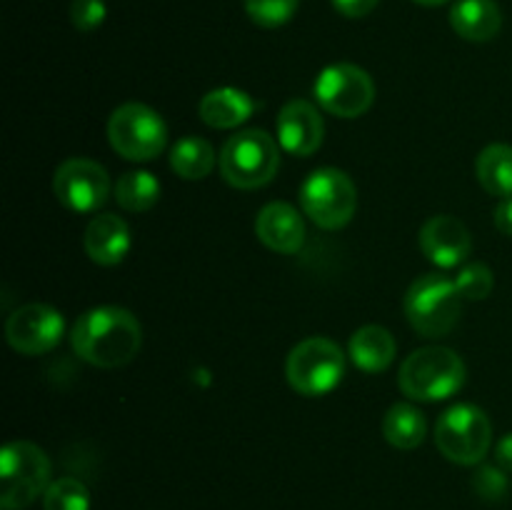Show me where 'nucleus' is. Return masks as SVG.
I'll use <instances>...</instances> for the list:
<instances>
[{
    "label": "nucleus",
    "instance_id": "nucleus-32",
    "mask_svg": "<svg viewBox=\"0 0 512 510\" xmlns=\"http://www.w3.org/2000/svg\"><path fill=\"white\" fill-rule=\"evenodd\" d=\"M413 3L428 5V8H435V5H443V3H448V0H413Z\"/></svg>",
    "mask_w": 512,
    "mask_h": 510
},
{
    "label": "nucleus",
    "instance_id": "nucleus-16",
    "mask_svg": "<svg viewBox=\"0 0 512 510\" xmlns=\"http://www.w3.org/2000/svg\"><path fill=\"white\" fill-rule=\"evenodd\" d=\"M85 253L98 265H118L130 250V228L120 215H95L85 228Z\"/></svg>",
    "mask_w": 512,
    "mask_h": 510
},
{
    "label": "nucleus",
    "instance_id": "nucleus-9",
    "mask_svg": "<svg viewBox=\"0 0 512 510\" xmlns=\"http://www.w3.org/2000/svg\"><path fill=\"white\" fill-rule=\"evenodd\" d=\"M108 140L115 153L128 160H153L168 143V128L153 108L143 103H125L108 120Z\"/></svg>",
    "mask_w": 512,
    "mask_h": 510
},
{
    "label": "nucleus",
    "instance_id": "nucleus-28",
    "mask_svg": "<svg viewBox=\"0 0 512 510\" xmlns=\"http://www.w3.org/2000/svg\"><path fill=\"white\" fill-rule=\"evenodd\" d=\"M105 13L108 10H105L103 0H73V5H70V20L83 33L100 28L105 20Z\"/></svg>",
    "mask_w": 512,
    "mask_h": 510
},
{
    "label": "nucleus",
    "instance_id": "nucleus-13",
    "mask_svg": "<svg viewBox=\"0 0 512 510\" xmlns=\"http://www.w3.org/2000/svg\"><path fill=\"white\" fill-rule=\"evenodd\" d=\"M420 248L430 263L440 268H458L468 260L473 240L465 223L453 215H433L420 230Z\"/></svg>",
    "mask_w": 512,
    "mask_h": 510
},
{
    "label": "nucleus",
    "instance_id": "nucleus-8",
    "mask_svg": "<svg viewBox=\"0 0 512 510\" xmlns=\"http://www.w3.org/2000/svg\"><path fill=\"white\" fill-rule=\"evenodd\" d=\"M343 350L328 338H308L295 345L285 363V375L295 393L318 398L330 393L343 380Z\"/></svg>",
    "mask_w": 512,
    "mask_h": 510
},
{
    "label": "nucleus",
    "instance_id": "nucleus-5",
    "mask_svg": "<svg viewBox=\"0 0 512 510\" xmlns=\"http://www.w3.org/2000/svg\"><path fill=\"white\" fill-rule=\"evenodd\" d=\"M280 168L278 143L265 130L230 135L220 153V173L233 188L255 190L268 185Z\"/></svg>",
    "mask_w": 512,
    "mask_h": 510
},
{
    "label": "nucleus",
    "instance_id": "nucleus-25",
    "mask_svg": "<svg viewBox=\"0 0 512 510\" xmlns=\"http://www.w3.org/2000/svg\"><path fill=\"white\" fill-rule=\"evenodd\" d=\"M245 13L260 28H280L298 10L300 0H243Z\"/></svg>",
    "mask_w": 512,
    "mask_h": 510
},
{
    "label": "nucleus",
    "instance_id": "nucleus-6",
    "mask_svg": "<svg viewBox=\"0 0 512 510\" xmlns=\"http://www.w3.org/2000/svg\"><path fill=\"white\" fill-rule=\"evenodd\" d=\"M300 205L318 228L338 230L353 220L358 208V190L343 170L320 168L310 173L300 188Z\"/></svg>",
    "mask_w": 512,
    "mask_h": 510
},
{
    "label": "nucleus",
    "instance_id": "nucleus-21",
    "mask_svg": "<svg viewBox=\"0 0 512 510\" xmlns=\"http://www.w3.org/2000/svg\"><path fill=\"white\" fill-rule=\"evenodd\" d=\"M425 415L408 403H395L383 418V435L393 448L415 450L425 440Z\"/></svg>",
    "mask_w": 512,
    "mask_h": 510
},
{
    "label": "nucleus",
    "instance_id": "nucleus-31",
    "mask_svg": "<svg viewBox=\"0 0 512 510\" xmlns=\"http://www.w3.org/2000/svg\"><path fill=\"white\" fill-rule=\"evenodd\" d=\"M495 463L503 470H508V473H512V433L500 438V443L495 445Z\"/></svg>",
    "mask_w": 512,
    "mask_h": 510
},
{
    "label": "nucleus",
    "instance_id": "nucleus-22",
    "mask_svg": "<svg viewBox=\"0 0 512 510\" xmlns=\"http://www.w3.org/2000/svg\"><path fill=\"white\" fill-rule=\"evenodd\" d=\"M170 168L183 180L208 178L215 168L213 145L203 138H195V135L178 140L170 150Z\"/></svg>",
    "mask_w": 512,
    "mask_h": 510
},
{
    "label": "nucleus",
    "instance_id": "nucleus-27",
    "mask_svg": "<svg viewBox=\"0 0 512 510\" xmlns=\"http://www.w3.org/2000/svg\"><path fill=\"white\" fill-rule=\"evenodd\" d=\"M473 488L480 498L495 503V500H503L505 495H508V478H505L503 468L483 465V468L473 475Z\"/></svg>",
    "mask_w": 512,
    "mask_h": 510
},
{
    "label": "nucleus",
    "instance_id": "nucleus-18",
    "mask_svg": "<svg viewBox=\"0 0 512 510\" xmlns=\"http://www.w3.org/2000/svg\"><path fill=\"white\" fill-rule=\"evenodd\" d=\"M198 113L200 120L215 130L238 128L255 113V100L245 90L215 88L208 95H203Z\"/></svg>",
    "mask_w": 512,
    "mask_h": 510
},
{
    "label": "nucleus",
    "instance_id": "nucleus-7",
    "mask_svg": "<svg viewBox=\"0 0 512 510\" xmlns=\"http://www.w3.org/2000/svg\"><path fill=\"white\" fill-rule=\"evenodd\" d=\"M493 428L478 405L460 403L440 415L435 425V445L440 453L458 465H478L488 455Z\"/></svg>",
    "mask_w": 512,
    "mask_h": 510
},
{
    "label": "nucleus",
    "instance_id": "nucleus-29",
    "mask_svg": "<svg viewBox=\"0 0 512 510\" xmlns=\"http://www.w3.org/2000/svg\"><path fill=\"white\" fill-rule=\"evenodd\" d=\"M378 3L380 0H333L335 10L345 18H365L368 13H373Z\"/></svg>",
    "mask_w": 512,
    "mask_h": 510
},
{
    "label": "nucleus",
    "instance_id": "nucleus-26",
    "mask_svg": "<svg viewBox=\"0 0 512 510\" xmlns=\"http://www.w3.org/2000/svg\"><path fill=\"white\" fill-rule=\"evenodd\" d=\"M493 270L485 263H468L455 275V288L463 300H483L493 293Z\"/></svg>",
    "mask_w": 512,
    "mask_h": 510
},
{
    "label": "nucleus",
    "instance_id": "nucleus-14",
    "mask_svg": "<svg viewBox=\"0 0 512 510\" xmlns=\"http://www.w3.org/2000/svg\"><path fill=\"white\" fill-rule=\"evenodd\" d=\"M325 125L318 108L308 100H290L280 108L278 138L290 155L308 158L323 145Z\"/></svg>",
    "mask_w": 512,
    "mask_h": 510
},
{
    "label": "nucleus",
    "instance_id": "nucleus-30",
    "mask_svg": "<svg viewBox=\"0 0 512 510\" xmlns=\"http://www.w3.org/2000/svg\"><path fill=\"white\" fill-rule=\"evenodd\" d=\"M495 228L512 238V198H503L495 208Z\"/></svg>",
    "mask_w": 512,
    "mask_h": 510
},
{
    "label": "nucleus",
    "instance_id": "nucleus-20",
    "mask_svg": "<svg viewBox=\"0 0 512 510\" xmlns=\"http://www.w3.org/2000/svg\"><path fill=\"white\" fill-rule=\"evenodd\" d=\"M475 175L490 195L512 198V145H488L475 160Z\"/></svg>",
    "mask_w": 512,
    "mask_h": 510
},
{
    "label": "nucleus",
    "instance_id": "nucleus-12",
    "mask_svg": "<svg viewBox=\"0 0 512 510\" xmlns=\"http://www.w3.org/2000/svg\"><path fill=\"white\" fill-rule=\"evenodd\" d=\"M65 333L63 315L43 303H30L15 310L5 323L10 348L23 355L50 353Z\"/></svg>",
    "mask_w": 512,
    "mask_h": 510
},
{
    "label": "nucleus",
    "instance_id": "nucleus-4",
    "mask_svg": "<svg viewBox=\"0 0 512 510\" xmlns=\"http://www.w3.org/2000/svg\"><path fill=\"white\" fill-rule=\"evenodd\" d=\"M50 485V460L30 440H13L0 453V508L23 510Z\"/></svg>",
    "mask_w": 512,
    "mask_h": 510
},
{
    "label": "nucleus",
    "instance_id": "nucleus-17",
    "mask_svg": "<svg viewBox=\"0 0 512 510\" xmlns=\"http://www.w3.org/2000/svg\"><path fill=\"white\" fill-rule=\"evenodd\" d=\"M450 25L470 43H488L503 28V10L495 0H458L450 10Z\"/></svg>",
    "mask_w": 512,
    "mask_h": 510
},
{
    "label": "nucleus",
    "instance_id": "nucleus-2",
    "mask_svg": "<svg viewBox=\"0 0 512 510\" xmlns=\"http://www.w3.org/2000/svg\"><path fill=\"white\" fill-rule=\"evenodd\" d=\"M465 383V363L455 350L443 345H428L400 365L398 385L408 398L435 403L458 393Z\"/></svg>",
    "mask_w": 512,
    "mask_h": 510
},
{
    "label": "nucleus",
    "instance_id": "nucleus-3",
    "mask_svg": "<svg viewBox=\"0 0 512 510\" xmlns=\"http://www.w3.org/2000/svg\"><path fill=\"white\" fill-rule=\"evenodd\" d=\"M410 325L425 338L448 335L458 325L463 310V295L455 288V280L440 273H425L413 280L403 300Z\"/></svg>",
    "mask_w": 512,
    "mask_h": 510
},
{
    "label": "nucleus",
    "instance_id": "nucleus-10",
    "mask_svg": "<svg viewBox=\"0 0 512 510\" xmlns=\"http://www.w3.org/2000/svg\"><path fill=\"white\" fill-rule=\"evenodd\" d=\"M315 98L330 115L360 118L373 105L375 83L358 65L335 63L328 65L315 80Z\"/></svg>",
    "mask_w": 512,
    "mask_h": 510
},
{
    "label": "nucleus",
    "instance_id": "nucleus-11",
    "mask_svg": "<svg viewBox=\"0 0 512 510\" xmlns=\"http://www.w3.org/2000/svg\"><path fill=\"white\" fill-rule=\"evenodd\" d=\"M53 193L73 213H95L108 200L110 178L95 160L70 158L55 170Z\"/></svg>",
    "mask_w": 512,
    "mask_h": 510
},
{
    "label": "nucleus",
    "instance_id": "nucleus-15",
    "mask_svg": "<svg viewBox=\"0 0 512 510\" xmlns=\"http://www.w3.org/2000/svg\"><path fill=\"white\" fill-rule=\"evenodd\" d=\"M255 235L265 248L293 255L305 243V223L288 203H268L255 218Z\"/></svg>",
    "mask_w": 512,
    "mask_h": 510
},
{
    "label": "nucleus",
    "instance_id": "nucleus-1",
    "mask_svg": "<svg viewBox=\"0 0 512 510\" xmlns=\"http://www.w3.org/2000/svg\"><path fill=\"white\" fill-rule=\"evenodd\" d=\"M75 355L95 368H120L138 355L143 330L130 310L103 305L80 315L70 333Z\"/></svg>",
    "mask_w": 512,
    "mask_h": 510
},
{
    "label": "nucleus",
    "instance_id": "nucleus-23",
    "mask_svg": "<svg viewBox=\"0 0 512 510\" xmlns=\"http://www.w3.org/2000/svg\"><path fill=\"white\" fill-rule=\"evenodd\" d=\"M160 198V183L148 170H130L123 173L115 183V200L128 213H143L150 210Z\"/></svg>",
    "mask_w": 512,
    "mask_h": 510
},
{
    "label": "nucleus",
    "instance_id": "nucleus-24",
    "mask_svg": "<svg viewBox=\"0 0 512 510\" xmlns=\"http://www.w3.org/2000/svg\"><path fill=\"white\" fill-rule=\"evenodd\" d=\"M45 510H90V493L78 478H58L43 493Z\"/></svg>",
    "mask_w": 512,
    "mask_h": 510
},
{
    "label": "nucleus",
    "instance_id": "nucleus-19",
    "mask_svg": "<svg viewBox=\"0 0 512 510\" xmlns=\"http://www.w3.org/2000/svg\"><path fill=\"white\" fill-rule=\"evenodd\" d=\"M350 358L365 373H383L393 365L395 353H398V343H395L393 333L380 325H365V328L355 330L350 338Z\"/></svg>",
    "mask_w": 512,
    "mask_h": 510
}]
</instances>
